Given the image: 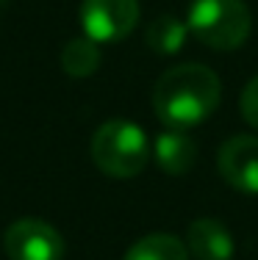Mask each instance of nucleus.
Listing matches in <instances>:
<instances>
[{"mask_svg": "<svg viewBox=\"0 0 258 260\" xmlns=\"http://www.w3.org/2000/svg\"><path fill=\"white\" fill-rule=\"evenodd\" d=\"M189 34L211 50H236L253 30V17L244 0H192L186 11Z\"/></svg>", "mask_w": 258, "mask_h": 260, "instance_id": "obj_3", "label": "nucleus"}, {"mask_svg": "<svg viewBox=\"0 0 258 260\" xmlns=\"http://www.w3.org/2000/svg\"><path fill=\"white\" fill-rule=\"evenodd\" d=\"M186 36H189V25L183 20H178V17H172V14L156 17L145 30L147 47L158 55H175L178 50H183Z\"/></svg>", "mask_w": 258, "mask_h": 260, "instance_id": "obj_9", "label": "nucleus"}, {"mask_svg": "<svg viewBox=\"0 0 258 260\" xmlns=\"http://www.w3.org/2000/svg\"><path fill=\"white\" fill-rule=\"evenodd\" d=\"M100 45L92 42L89 36H75L64 45L61 50V67H64L67 75L72 78H89L100 70Z\"/></svg>", "mask_w": 258, "mask_h": 260, "instance_id": "obj_11", "label": "nucleus"}, {"mask_svg": "<svg viewBox=\"0 0 258 260\" xmlns=\"http://www.w3.org/2000/svg\"><path fill=\"white\" fill-rule=\"evenodd\" d=\"M139 22V0H83L81 28L97 45L122 42Z\"/></svg>", "mask_w": 258, "mask_h": 260, "instance_id": "obj_5", "label": "nucleus"}, {"mask_svg": "<svg viewBox=\"0 0 258 260\" xmlns=\"http://www.w3.org/2000/svg\"><path fill=\"white\" fill-rule=\"evenodd\" d=\"M153 155H156V164L161 166V172H167L172 177H181L197 160V141L186 130L164 127L156 136V141H153Z\"/></svg>", "mask_w": 258, "mask_h": 260, "instance_id": "obj_8", "label": "nucleus"}, {"mask_svg": "<svg viewBox=\"0 0 258 260\" xmlns=\"http://www.w3.org/2000/svg\"><path fill=\"white\" fill-rule=\"evenodd\" d=\"M186 249L192 252L194 260H233L236 241L219 219L200 216L186 230Z\"/></svg>", "mask_w": 258, "mask_h": 260, "instance_id": "obj_7", "label": "nucleus"}, {"mask_svg": "<svg viewBox=\"0 0 258 260\" xmlns=\"http://www.w3.org/2000/svg\"><path fill=\"white\" fill-rule=\"evenodd\" d=\"M217 169L239 194H258V136L242 133L228 139L217 152Z\"/></svg>", "mask_w": 258, "mask_h": 260, "instance_id": "obj_6", "label": "nucleus"}, {"mask_svg": "<svg viewBox=\"0 0 258 260\" xmlns=\"http://www.w3.org/2000/svg\"><path fill=\"white\" fill-rule=\"evenodd\" d=\"M222 100V83L203 64H178L156 80L153 111L169 130H192L203 125Z\"/></svg>", "mask_w": 258, "mask_h": 260, "instance_id": "obj_1", "label": "nucleus"}, {"mask_svg": "<svg viewBox=\"0 0 258 260\" xmlns=\"http://www.w3.org/2000/svg\"><path fill=\"white\" fill-rule=\"evenodd\" d=\"M122 260H189V249L172 233H150L139 238Z\"/></svg>", "mask_w": 258, "mask_h": 260, "instance_id": "obj_10", "label": "nucleus"}, {"mask_svg": "<svg viewBox=\"0 0 258 260\" xmlns=\"http://www.w3.org/2000/svg\"><path fill=\"white\" fill-rule=\"evenodd\" d=\"M92 160L108 177H136L150 160V139L136 122L111 119L103 122L92 136Z\"/></svg>", "mask_w": 258, "mask_h": 260, "instance_id": "obj_2", "label": "nucleus"}, {"mask_svg": "<svg viewBox=\"0 0 258 260\" xmlns=\"http://www.w3.org/2000/svg\"><path fill=\"white\" fill-rule=\"evenodd\" d=\"M239 108H242V116L250 127L258 130V75L244 86L242 97H239Z\"/></svg>", "mask_w": 258, "mask_h": 260, "instance_id": "obj_12", "label": "nucleus"}, {"mask_svg": "<svg viewBox=\"0 0 258 260\" xmlns=\"http://www.w3.org/2000/svg\"><path fill=\"white\" fill-rule=\"evenodd\" d=\"M3 252L9 260H64L67 246L53 224L25 216L6 227Z\"/></svg>", "mask_w": 258, "mask_h": 260, "instance_id": "obj_4", "label": "nucleus"}]
</instances>
